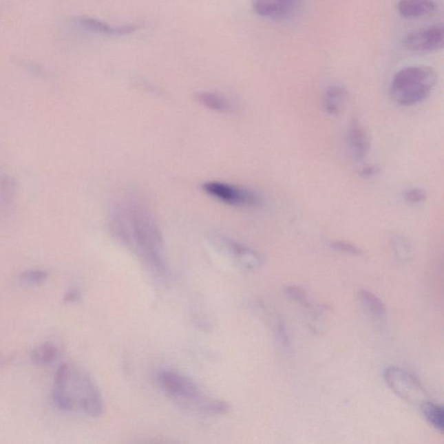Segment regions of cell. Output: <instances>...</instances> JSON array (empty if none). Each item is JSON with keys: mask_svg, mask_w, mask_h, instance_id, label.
<instances>
[{"mask_svg": "<svg viewBox=\"0 0 444 444\" xmlns=\"http://www.w3.org/2000/svg\"><path fill=\"white\" fill-rule=\"evenodd\" d=\"M112 220L116 238L134 249L154 275L168 279L169 268L162 233L148 205L142 200L130 198L115 207Z\"/></svg>", "mask_w": 444, "mask_h": 444, "instance_id": "cell-1", "label": "cell"}, {"mask_svg": "<svg viewBox=\"0 0 444 444\" xmlns=\"http://www.w3.org/2000/svg\"><path fill=\"white\" fill-rule=\"evenodd\" d=\"M53 403L65 412H78L98 417L105 412V401L94 380L85 370L63 363L55 374Z\"/></svg>", "mask_w": 444, "mask_h": 444, "instance_id": "cell-2", "label": "cell"}, {"mask_svg": "<svg viewBox=\"0 0 444 444\" xmlns=\"http://www.w3.org/2000/svg\"><path fill=\"white\" fill-rule=\"evenodd\" d=\"M156 379L165 395L182 408L207 415H222L229 410L228 403L208 395L185 374L165 369L159 370Z\"/></svg>", "mask_w": 444, "mask_h": 444, "instance_id": "cell-3", "label": "cell"}, {"mask_svg": "<svg viewBox=\"0 0 444 444\" xmlns=\"http://www.w3.org/2000/svg\"><path fill=\"white\" fill-rule=\"evenodd\" d=\"M436 80V72L429 66H407L394 74L390 85V98L402 107L419 105L428 98Z\"/></svg>", "mask_w": 444, "mask_h": 444, "instance_id": "cell-4", "label": "cell"}, {"mask_svg": "<svg viewBox=\"0 0 444 444\" xmlns=\"http://www.w3.org/2000/svg\"><path fill=\"white\" fill-rule=\"evenodd\" d=\"M383 377L392 392L405 401L421 408L429 402L428 393L425 387L408 370L390 366L385 370Z\"/></svg>", "mask_w": 444, "mask_h": 444, "instance_id": "cell-5", "label": "cell"}, {"mask_svg": "<svg viewBox=\"0 0 444 444\" xmlns=\"http://www.w3.org/2000/svg\"><path fill=\"white\" fill-rule=\"evenodd\" d=\"M207 195L226 205L236 208H256L262 203V197L251 189L222 182H207L202 186Z\"/></svg>", "mask_w": 444, "mask_h": 444, "instance_id": "cell-6", "label": "cell"}, {"mask_svg": "<svg viewBox=\"0 0 444 444\" xmlns=\"http://www.w3.org/2000/svg\"><path fill=\"white\" fill-rule=\"evenodd\" d=\"M403 46L416 54H429L443 48V26L435 24L414 30L403 40Z\"/></svg>", "mask_w": 444, "mask_h": 444, "instance_id": "cell-7", "label": "cell"}, {"mask_svg": "<svg viewBox=\"0 0 444 444\" xmlns=\"http://www.w3.org/2000/svg\"><path fill=\"white\" fill-rule=\"evenodd\" d=\"M213 245L245 271H256L263 265L264 259L260 253L235 240L217 236L213 239Z\"/></svg>", "mask_w": 444, "mask_h": 444, "instance_id": "cell-8", "label": "cell"}, {"mask_svg": "<svg viewBox=\"0 0 444 444\" xmlns=\"http://www.w3.org/2000/svg\"><path fill=\"white\" fill-rule=\"evenodd\" d=\"M346 142L350 155L355 161H362L368 155L370 150L368 135L358 119L353 118L350 123L347 129Z\"/></svg>", "mask_w": 444, "mask_h": 444, "instance_id": "cell-9", "label": "cell"}, {"mask_svg": "<svg viewBox=\"0 0 444 444\" xmlns=\"http://www.w3.org/2000/svg\"><path fill=\"white\" fill-rule=\"evenodd\" d=\"M252 6L257 15L275 20L288 18L295 12L283 0H252Z\"/></svg>", "mask_w": 444, "mask_h": 444, "instance_id": "cell-10", "label": "cell"}, {"mask_svg": "<svg viewBox=\"0 0 444 444\" xmlns=\"http://www.w3.org/2000/svg\"><path fill=\"white\" fill-rule=\"evenodd\" d=\"M397 12L405 19H417L432 14L436 11L434 0H399Z\"/></svg>", "mask_w": 444, "mask_h": 444, "instance_id": "cell-11", "label": "cell"}, {"mask_svg": "<svg viewBox=\"0 0 444 444\" xmlns=\"http://www.w3.org/2000/svg\"><path fill=\"white\" fill-rule=\"evenodd\" d=\"M347 93L345 87L340 85H332L326 89L323 96V107L327 114L339 115L346 105Z\"/></svg>", "mask_w": 444, "mask_h": 444, "instance_id": "cell-12", "label": "cell"}, {"mask_svg": "<svg viewBox=\"0 0 444 444\" xmlns=\"http://www.w3.org/2000/svg\"><path fill=\"white\" fill-rule=\"evenodd\" d=\"M195 99L203 107L213 112L229 114L235 112V107L229 99L218 93L200 92L195 94Z\"/></svg>", "mask_w": 444, "mask_h": 444, "instance_id": "cell-13", "label": "cell"}, {"mask_svg": "<svg viewBox=\"0 0 444 444\" xmlns=\"http://www.w3.org/2000/svg\"><path fill=\"white\" fill-rule=\"evenodd\" d=\"M359 300L366 312L374 318L381 319L385 316V304L372 293L362 290L359 293Z\"/></svg>", "mask_w": 444, "mask_h": 444, "instance_id": "cell-14", "label": "cell"}, {"mask_svg": "<svg viewBox=\"0 0 444 444\" xmlns=\"http://www.w3.org/2000/svg\"><path fill=\"white\" fill-rule=\"evenodd\" d=\"M59 355V349L54 343L45 342L33 349L31 359L36 366L45 367L52 365Z\"/></svg>", "mask_w": 444, "mask_h": 444, "instance_id": "cell-15", "label": "cell"}, {"mask_svg": "<svg viewBox=\"0 0 444 444\" xmlns=\"http://www.w3.org/2000/svg\"><path fill=\"white\" fill-rule=\"evenodd\" d=\"M75 22L80 28L86 30V31L107 36H116V26L107 24L102 20L91 18V17L81 16L76 18Z\"/></svg>", "mask_w": 444, "mask_h": 444, "instance_id": "cell-16", "label": "cell"}, {"mask_svg": "<svg viewBox=\"0 0 444 444\" xmlns=\"http://www.w3.org/2000/svg\"><path fill=\"white\" fill-rule=\"evenodd\" d=\"M422 409L423 415H425L430 425L436 430H438V432H443L444 426V412L443 407L429 401L422 407Z\"/></svg>", "mask_w": 444, "mask_h": 444, "instance_id": "cell-17", "label": "cell"}, {"mask_svg": "<svg viewBox=\"0 0 444 444\" xmlns=\"http://www.w3.org/2000/svg\"><path fill=\"white\" fill-rule=\"evenodd\" d=\"M392 248L397 259L401 262H409L413 258L414 252L408 240L402 236H397L392 240Z\"/></svg>", "mask_w": 444, "mask_h": 444, "instance_id": "cell-18", "label": "cell"}, {"mask_svg": "<svg viewBox=\"0 0 444 444\" xmlns=\"http://www.w3.org/2000/svg\"><path fill=\"white\" fill-rule=\"evenodd\" d=\"M48 273L45 270H29L23 273L20 278L23 282L30 286L40 285L48 279Z\"/></svg>", "mask_w": 444, "mask_h": 444, "instance_id": "cell-19", "label": "cell"}, {"mask_svg": "<svg viewBox=\"0 0 444 444\" xmlns=\"http://www.w3.org/2000/svg\"><path fill=\"white\" fill-rule=\"evenodd\" d=\"M403 198L410 204H419L425 201L427 193L425 190L419 188H413L406 190L403 193Z\"/></svg>", "mask_w": 444, "mask_h": 444, "instance_id": "cell-20", "label": "cell"}, {"mask_svg": "<svg viewBox=\"0 0 444 444\" xmlns=\"http://www.w3.org/2000/svg\"><path fill=\"white\" fill-rule=\"evenodd\" d=\"M330 246L335 249L336 251L349 253L352 255H361L362 251L358 246L353 245V244L343 240H335L330 243Z\"/></svg>", "mask_w": 444, "mask_h": 444, "instance_id": "cell-21", "label": "cell"}, {"mask_svg": "<svg viewBox=\"0 0 444 444\" xmlns=\"http://www.w3.org/2000/svg\"><path fill=\"white\" fill-rule=\"evenodd\" d=\"M275 335L277 340H278L279 345L282 347L284 352H290V341L289 337L287 335L285 325L282 321L277 323Z\"/></svg>", "mask_w": 444, "mask_h": 444, "instance_id": "cell-22", "label": "cell"}, {"mask_svg": "<svg viewBox=\"0 0 444 444\" xmlns=\"http://www.w3.org/2000/svg\"><path fill=\"white\" fill-rule=\"evenodd\" d=\"M286 292L290 298H292L293 300H295V302L302 304L304 306L308 307V308L312 307L308 299H307L306 293H304L302 289L299 288V287L293 286H288L287 287Z\"/></svg>", "mask_w": 444, "mask_h": 444, "instance_id": "cell-23", "label": "cell"}, {"mask_svg": "<svg viewBox=\"0 0 444 444\" xmlns=\"http://www.w3.org/2000/svg\"><path fill=\"white\" fill-rule=\"evenodd\" d=\"M80 299H81V292L78 287L75 286L70 288L65 295V302L67 303L78 302Z\"/></svg>", "mask_w": 444, "mask_h": 444, "instance_id": "cell-24", "label": "cell"}, {"mask_svg": "<svg viewBox=\"0 0 444 444\" xmlns=\"http://www.w3.org/2000/svg\"><path fill=\"white\" fill-rule=\"evenodd\" d=\"M379 171L380 169L377 166H366L360 169L359 176L363 177V178H372V177L379 175Z\"/></svg>", "mask_w": 444, "mask_h": 444, "instance_id": "cell-25", "label": "cell"}, {"mask_svg": "<svg viewBox=\"0 0 444 444\" xmlns=\"http://www.w3.org/2000/svg\"><path fill=\"white\" fill-rule=\"evenodd\" d=\"M283 1H285L286 4L291 6L293 9L296 10L302 4L303 0H283Z\"/></svg>", "mask_w": 444, "mask_h": 444, "instance_id": "cell-26", "label": "cell"}]
</instances>
